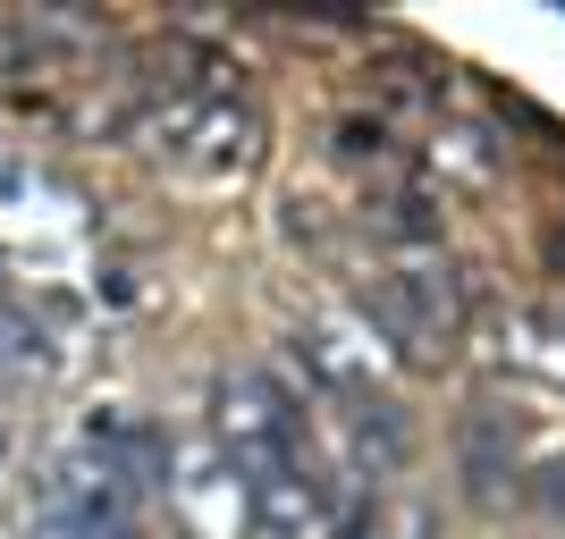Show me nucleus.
<instances>
[{"instance_id":"nucleus-1","label":"nucleus","mask_w":565,"mask_h":539,"mask_svg":"<svg viewBox=\"0 0 565 539\" xmlns=\"http://www.w3.org/2000/svg\"><path fill=\"white\" fill-rule=\"evenodd\" d=\"M220 446H228L236 472H279L296 464V413L262 371L220 379Z\"/></svg>"},{"instance_id":"nucleus-2","label":"nucleus","mask_w":565,"mask_h":539,"mask_svg":"<svg viewBox=\"0 0 565 539\" xmlns=\"http://www.w3.org/2000/svg\"><path fill=\"white\" fill-rule=\"evenodd\" d=\"M245 515H254L270 539H312L321 531V489H312L296 464L254 472V481H245Z\"/></svg>"},{"instance_id":"nucleus-3","label":"nucleus","mask_w":565,"mask_h":539,"mask_svg":"<svg viewBox=\"0 0 565 539\" xmlns=\"http://www.w3.org/2000/svg\"><path fill=\"white\" fill-rule=\"evenodd\" d=\"M465 481L481 497H498V481H515V430H507V413H472L465 422Z\"/></svg>"},{"instance_id":"nucleus-4","label":"nucleus","mask_w":565,"mask_h":539,"mask_svg":"<svg viewBox=\"0 0 565 539\" xmlns=\"http://www.w3.org/2000/svg\"><path fill=\"white\" fill-rule=\"evenodd\" d=\"M354 446H363V455L380 446V464H397V455H405V422H397V405H372V397L354 405Z\"/></svg>"},{"instance_id":"nucleus-5","label":"nucleus","mask_w":565,"mask_h":539,"mask_svg":"<svg viewBox=\"0 0 565 539\" xmlns=\"http://www.w3.org/2000/svg\"><path fill=\"white\" fill-rule=\"evenodd\" d=\"M43 539H136L127 522H76V515H43Z\"/></svg>"},{"instance_id":"nucleus-6","label":"nucleus","mask_w":565,"mask_h":539,"mask_svg":"<svg viewBox=\"0 0 565 539\" xmlns=\"http://www.w3.org/2000/svg\"><path fill=\"white\" fill-rule=\"evenodd\" d=\"M380 127H363V118H347V127H338V152H347V161H380Z\"/></svg>"},{"instance_id":"nucleus-7","label":"nucleus","mask_w":565,"mask_h":539,"mask_svg":"<svg viewBox=\"0 0 565 539\" xmlns=\"http://www.w3.org/2000/svg\"><path fill=\"white\" fill-rule=\"evenodd\" d=\"M541 506L565 522V464H548V481H541Z\"/></svg>"}]
</instances>
